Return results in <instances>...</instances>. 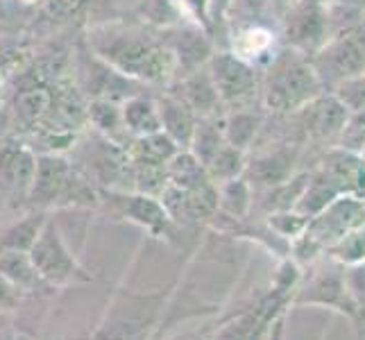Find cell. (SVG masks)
<instances>
[{"label": "cell", "instance_id": "6da1fadb", "mask_svg": "<svg viewBox=\"0 0 365 340\" xmlns=\"http://www.w3.org/2000/svg\"><path fill=\"white\" fill-rule=\"evenodd\" d=\"M93 53L125 78L150 84H168L178 78V59L157 25L100 23L86 34Z\"/></svg>", "mask_w": 365, "mask_h": 340}, {"label": "cell", "instance_id": "7a4b0ae2", "mask_svg": "<svg viewBox=\"0 0 365 340\" xmlns=\"http://www.w3.org/2000/svg\"><path fill=\"white\" fill-rule=\"evenodd\" d=\"M32 211L66 209V207H98L100 195L86 175L59 155L36 157V172L28 197Z\"/></svg>", "mask_w": 365, "mask_h": 340}, {"label": "cell", "instance_id": "3957f363", "mask_svg": "<svg viewBox=\"0 0 365 340\" xmlns=\"http://www.w3.org/2000/svg\"><path fill=\"white\" fill-rule=\"evenodd\" d=\"M322 84L307 55L286 48L277 53L261 78V98L270 111L291 113L322 93Z\"/></svg>", "mask_w": 365, "mask_h": 340}, {"label": "cell", "instance_id": "277c9868", "mask_svg": "<svg viewBox=\"0 0 365 340\" xmlns=\"http://www.w3.org/2000/svg\"><path fill=\"white\" fill-rule=\"evenodd\" d=\"M28 257L41 279L50 288H66L75 284H91L93 277L86 270L78 257L68 249L64 236L55 218H48L41 234L36 236Z\"/></svg>", "mask_w": 365, "mask_h": 340}, {"label": "cell", "instance_id": "5b68a950", "mask_svg": "<svg viewBox=\"0 0 365 340\" xmlns=\"http://www.w3.org/2000/svg\"><path fill=\"white\" fill-rule=\"evenodd\" d=\"M322 89H336L338 84L365 71V19L347 30L329 36L316 55L311 57Z\"/></svg>", "mask_w": 365, "mask_h": 340}, {"label": "cell", "instance_id": "8992f818", "mask_svg": "<svg viewBox=\"0 0 365 340\" xmlns=\"http://www.w3.org/2000/svg\"><path fill=\"white\" fill-rule=\"evenodd\" d=\"M207 71L220 103L230 111H245L261 98V78L257 66L247 64L234 53H218L209 59Z\"/></svg>", "mask_w": 365, "mask_h": 340}, {"label": "cell", "instance_id": "52a82bcc", "mask_svg": "<svg viewBox=\"0 0 365 340\" xmlns=\"http://www.w3.org/2000/svg\"><path fill=\"white\" fill-rule=\"evenodd\" d=\"M98 195V205H103L109 216H114L116 220H128L143 227L155 238H170L175 234V220L170 218L163 202H159L155 195L138 191H114V188H103Z\"/></svg>", "mask_w": 365, "mask_h": 340}, {"label": "cell", "instance_id": "ba28073f", "mask_svg": "<svg viewBox=\"0 0 365 340\" xmlns=\"http://www.w3.org/2000/svg\"><path fill=\"white\" fill-rule=\"evenodd\" d=\"M282 14L288 48H293L311 59L329 41L331 28L324 0H293Z\"/></svg>", "mask_w": 365, "mask_h": 340}, {"label": "cell", "instance_id": "9c48e42d", "mask_svg": "<svg viewBox=\"0 0 365 340\" xmlns=\"http://www.w3.org/2000/svg\"><path fill=\"white\" fill-rule=\"evenodd\" d=\"M36 172V157L19 141L0 143V191L14 200H25Z\"/></svg>", "mask_w": 365, "mask_h": 340}, {"label": "cell", "instance_id": "30bf717a", "mask_svg": "<svg viewBox=\"0 0 365 340\" xmlns=\"http://www.w3.org/2000/svg\"><path fill=\"white\" fill-rule=\"evenodd\" d=\"M157 107H159V118H161V132L168 134L180 150L191 148L197 116L191 111V107L184 103L182 96L180 93L159 96Z\"/></svg>", "mask_w": 365, "mask_h": 340}, {"label": "cell", "instance_id": "8fae6325", "mask_svg": "<svg viewBox=\"0 0 365 340\" xmlns=\"http://www.w3.org/2000/svg\"><path fill=\"white\" fill-rule=\"evenodd\" d=\"M304 128L316 136H331L347 128L349 111L336 96H318L299 109Z\"/></svg>", "mask_w": 365, "mask_h": 340}, {"label": "cell", "instance_id": "7c38bea8", "mask_svg": "<svg viewBox=\"0 0 365 340\" xmlns=\"http://www.w3.org/2000/svg\"><path fill=\"white\" fill-rule=\"evenodd\" d=\"M182 100L191 107V111L197 118H216L222 116V103L220 96L213 86V80L207 68L195 71L191 75L182 78V91H180Z\"/></svg>", "mask_w": 365, "mask_h": 340}, {"label": "cell", "instance_id": "4fadbf2b", "mask_svg": "<svg viewBox=\"0 0 365 340\" xmlns=\"http://www.w3.org/2000/svg\"><path fill=\"white\" fill-rule=\"evenodd\" d=\"M0 274L14 284L23 295H41L55 291L39 277L28 252H0Z\"/></svg>", "mask_w": 365, "mask_h": 340}, {"label": "cell", "instance_id": "5bb4252c", "mask_svg": "<svg viewBox=\"0 0 365 340\" xmlns=\"http://www.w3.org/2000/svg\"><path fill=\"white\" fill-rule=\"evenodd\" d=\"M123 111V123L128 128L130 136H148L161 132V118H159V107L155 98H148L143 93L132 96L125 100L120 107Z\"/></svg>", "mask_w": 365, "mask_h": 340}, {"label": "cell", "instance_id": "9a60e30c", "mask_svg": "<svg viewBox=\"0 0 365 340\" xmlns=\"http://www.w3.org/2000/svg\"><path fill=\"white\" fill-rule=\"evenodd\" d=\"M50 216L46 211H32L0 232V252H30Z\"/></svg>", "mask_w": 365, "mask_h": 340}, {"label": "cell", "instance_id": "2e32d148", "mask_svg": "<svg viewBox=\"0 0 365 340\" xmlns=\"http://www.w3.org/2000/svg\"><path fill=\"white\" fill-rule=\"evenodd\" d=\"M261 118L255 111H230V116L225 118V141L238 150H245L257 138Z\"/></svg>", "mask_w": 365, "mask_h": 340}, {"label": "cell", "instance_id": "e0dca14e", "mask_svg": "<svg viewBox=\"0 0 365 340\" xmlns=\"http://www.w3.org/2000/svg\"><path fill=\"white\" fill-rule=\"evenodd\" d=\"M207 172L211 180H220V184L236 180L238 175L245 170V161H243V150H238L230 143H225L218 148V153L213 155L207 163Z\"/></svg>", "mask_w": 365, "mask_h": 340}, {"label": "cell", "instance_id": "ac0fdd59", "mask_svg": "<svg viewBox=\"0 0 365 340\" xmlns=\"http://www.w3.org/2000/svg\"><path fill=\"white\" fill-rule=\"evenodd\" d=\"M250 184L245 180H230L220 186L218 193V205L230 211L232 216H243V213L250 209Z\"/></svg>", "mask_w": 365, "mask_h": 340}, {"label": "cell", "instance_id": "d6986e66", "mask_svg": "<svg viewBox=\"0 0 365 340\" xmlns=\"http://www.w3.org/2000/svg\"><path fill=\"white\" fill-rule=\"evenodd\" d=\"M288 163H291V157L284 155V153H272L261 157L257 163H252V172L261 184H282L288 175Z\"/></svg>", "mask_w": 365, "mask_h": 340}, {"label": "cell", "instance_id": "ffe728a7", "mask_svg": "<svg viewBox=\"0 0 365 340\" xmlns=\"http://www.w3.org/2000/svg\"><path fill=\"white\" fill-rule=\"evenodd\" d=\"M334 96L341 100L349 113L365 111V71L345 80L343 84H338L334 89Z\"/></svg>", "mask_w": 365, "mask_h": 340}, {"label": "cell", "instance_id": "44dd1931", "mask_svg": "<svg viewBox=\"0 0 365 340\" xmlns=\"http://www.w3.org/2000/svg\"><path fill=\"white\" fill-rule=\"evenodd\" d=\"M145 329V324H128V322H118L111 326H100L98 331H93L91 336H84L78 340H136L138 331Z\"/></svg>", "mask_w": 365, "mask_h": 340}, {"label": "cell", "instance_id": "7402d4cb", "mask_svg": "<svg viewBox=\"0 0 365 340\" xmlns=\"http://www.w3.org/2000/svg\"><path fill=\"white\" fill-rule=\"evenodd\" d=\"M23 297L25 295L19 291V288L11 284L9 279H5L3 274H0V313H7V311L19 309Z\"/></svg>", "mask_w": 365, "mask_h": 340}, {"label": "cell", "instance_id": "603a6c76", "mask_svg": "<svg viewBox=\"0 0 365 340\" xmlns=\"http://www.w3.org/2000/svg\"><path fill=\"white\" fill-rule=\"evenodd\" d=\"M232 7V0H209V19H211V25L213 23H222L225 21V14L230 11Z\"/></svg>", "mask_w": 365, "mask_h": 340}, {"label": "cell", "instance_id": "cb8c5ba5", "mask_svg": "<svg viewBox=\"0 0 365 340\" xmlns=\"http://www.w3.org/2000/svg\"><path fill=\"white\" fill-rule=\"evenodd\" d=\"M270 3H272V7L274 9H279V11H284L288 5H291L293 3V0H270Z\"/></svg>", "mask_w": 365, "mask_h": 340}, {"label": "cell", "instance_id": "d4e9b609", "mask_svg": "<svg viewBox=\"0 0 365 340\" xmlns=\"http://www.w3.org/2000/svg\"><path fill=\"white\" fill-rule=\"evenodd\" d=\"M173 340H205V338L195 336V334H186V336H180V338H173Z\"/></svg>", "mask_w": 365, "mask_h": 340}]
</instances>
